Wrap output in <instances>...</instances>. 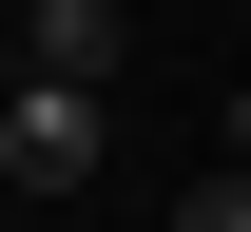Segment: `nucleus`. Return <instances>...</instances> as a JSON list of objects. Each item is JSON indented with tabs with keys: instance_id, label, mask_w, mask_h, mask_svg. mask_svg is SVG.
Here are the masks:
<instances>
[{
	"instance_id": "f257e3e1",
	"label": "nucleus",
	"mask_w": 251,
	"mask_h": 232,
	"mask_svg": "<svg viewBox=\"0 0 251 232\" xmlns=\"http://www.w3.org/2000/svg\"><path fill=\"white\" fill-rule=\"evenodd\" d=\"M97 135H116V97H97V77H0V174H20V194H77L97 174Z\"/></svg>"
},
{
	"instance_id": "f03ea898",
	"label": "nucleus",
	"mask_w": 251,
	"mask_h": 232,
	"mask_svg": "<svg viewBox=\"0 0 251 232\" xmlns=\"http://www.w3.org/2000/svg\"><path fill=\"white\" fill-rule=\"evenodd\" d=\"M20 58H39V77H97V97H116V77H135V0H20Z\"/></svg>"
},
{
	"instance_id": "7ed1b4c3",
	"label": "nucleus",
	"mask_w": 251,
	"mask_h": 232,
	"mask_svg": "<svg viewBox=\"0 0 251 232\" xmlns=\"http://www.w3.org/2000/svg\"><path fill=\"white\" fill-rule=\"evenodd\" d=\"M174 232H251V155H213V174H193V194H174Z\"/></svg>"
}]
</instances>
